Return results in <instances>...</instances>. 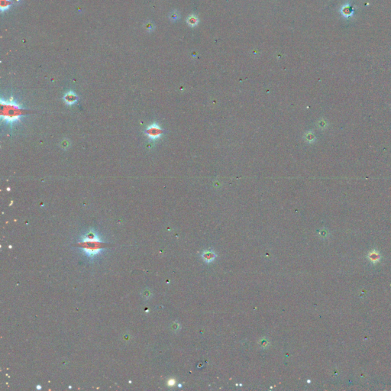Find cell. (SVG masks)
<instances>
[{
    "label": "cell",
    "mask_w": 391,
    "mask_h": 391,
    "mask_svg": "<svg viewBox=\"0 0 391 391\" xmlns=\"http://www.w3.org/2000/svg\"><path fill=\"white\" fill-rule=\"evenodd\" d=\"M32 112L27 109L20 107L15 102L4 101L1 100V118L7 123H14L19 119L20 117Z\"/></svg>",
    "instance_id": "6da1fadb"
},
{
    "label": "cell",
    "mask_w": 391,
    "mask_h": 391,
    "mask_svg": "<svg viewBox=\"0 0 391 391\" xmlns=\"http://www.w3.org/2000/svg\"><path fill=\"white\" fill-rule=\"evenodd\" d=\"M78 245L83 248V252L89 258H93L100 254L103 248V243L98 235L93 231H89L83 235Z\"/></svg>",
    "instance_id": "7a4b0ae2"
},
{
    "label": "cell",
    "mask_w": 391,
    "mask_h": 391,
    "mask_svg": "<svg viewBox=\"0 0 391 391\" xmlns=\"http://www.w3.org/2000/svg\"><path fill=\"white\" fill-rule=\"evenodd\" d=\"M145 134L151 139H157L163 134V130L160 129L158 125L153 124L147 128L145 130Z\"/></svg>",
    "instance_id": "3957f363"
},
{
    "label": "cell",
    "mask_w": 391,
    "mask_h": 391,
    "mask_svg": "<svg viewBox=\"0 0 391 391\" xmlns=\"http://www.w3.org/2000/svg\"><path fill=\"white\" fill-rule=\"evenodd\" d=\"M77 98L78 97H77V96L74 92H69L64 96V100L67 105H73L75 103H77Z\"/></svg>",
    "instance_id": "277c9868"
},
{
    "label": "cell",
    "mask_w": 391,
    "mask_h": 391,
    "mask_svg": "<svg viewBox=\"0 0 391 391\" xmlns=\"http://www.w3.org/2000/svg\"><path fill=\"white\" fill-rule=\"evenodd\" d=\"M341 14H342L343 16L346 17V18H348V17L352 16V15H353L354 10L350 5L347 4L342 6V8H341Z\"/></svg>",
    "instance_id": "5b68a950"
},
{
    "label": "cell",
    "mask_w": 391,
    "mask_h": 391,
    "mask_svg": "<svg viewBox=\"0 0 391 391\" xmlns=\"http://www.w3.org/2000/svg\"><path fill=\"white\" fill-rule=\"evenodd\" d=\"M367 258H368L369 260L371 261L372 263H374V264L378 263V261H380V259H381L380 254L378 252V251H374V250L370 251V252L369 253L368 255H367Z\"/></svg>",
    "instance_id": "8992f818"
},
{
    "label": "cell",
    "mask_w": 391,
    "mask_h": 391,
    "mask_svg": "<svg viewBox=\"0 0 391 391\" xmlns=\"http://www.w3.org/2000/svg\"><path fill=\"white\" fill-rule=\"evenodd\" d=\"M12 2L11 0H0V10L2 12H6L10 9Z\"/></svg>",
    "instance_id": "52a82bcc"
},
{
    "label": "cell",
    "mask_w": 391,
    "mask_h": 391,
    "mask_svg": "<svg viewBox=\"0 0 391 391\" xmlns=\"http://www.w3.org/2000/svg\"><path fill=\"white\" fill-rule=\"evenodd\" d=\"M198 21H199L198 18L196 16H195L194 15H190V16L187 18L188 24H189L190 26H191V27H194V26L197 25Z\"/></svg>",
    "instance_id": "ba28073f"
},
{
    "label": "cell",
    "mask_w": 391,
    "mask_h": 391,
    "mask_svg": "<svg viewBox=\"0 0 391 391\" xmlns=\"http://www.w3.org/2000/svg\"><path fill=\"white\" fill-rule=\"evenodd\" d=\"M146 28H147V30L149 31V32H151V31H152L153 29H154V27H153V24H151V23H148V24H146Z\"/></svg>",
    "instance_id": "9c48e42d"
}]
</instances>
